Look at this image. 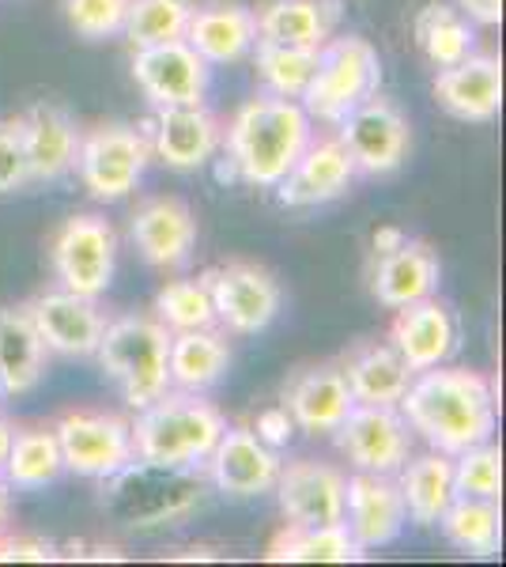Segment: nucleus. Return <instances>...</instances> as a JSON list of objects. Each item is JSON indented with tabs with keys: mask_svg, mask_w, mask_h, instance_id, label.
<instances>
[{
	"mask_svg": "<svg viewBox=\"0 0 506 567\" xmlns=\"http://www.w3.org/2000/svg\"><path fill=\"white\" fill-rule=\"evenodd\" d=\"M397 409L409 420L412 435H420L431 451H443L454 458V454L487 443L495 435L499 393H495V382L481 371L438 363V368L412 374Z\"/></svg>",
	"mask_w": 506,
	"mask_h": 567,
	"instance_id": "nucleus-1",
	"label": "nucleus"
},
{
	"mask_svg": "<svg viewBox=\"0 0 506 567\" xmlns=\"http://www.w3.org/2000/svg\"><path fill=\"white\" fill-rule=\"evenodd\" d=\"M310 141H314V122H310L299 99L257 95L246 106H238V114L224 133V178L231 175L242 186L272 189L296 167V159Z\"/></svg>",
	"mask_w": 506,
	"mask_h": 567,
	"instance_id": "nucleus-2",
	"label": "nucleus"
},
{
	"mask_svg": "<svg viewBox=\"0 0 506 567\" xmlns=\"http://www.w3.org/2000/svg\"><path fill=\"white\" fill-rule=\"evenodd\" d=\"M128 427H133L136 462L167 465V470H205L227 420L211 401H205V393L167 390L136 409V420H128Z\"/></svg>",
	"mask_w": 506,
	"mask_h": 567,
	"instance_id": "nucleus-3",
	"label": "nucleus"
},
{
	"mask_svg": "<svg viewBox=\"0 0 506 567\" xmlns=\"http://www.w3.org/2000/svg\"><path fill=\"white\" fill-rule=\"evenodd\" d=\"M205 503L200 470H167L152 462H128L125 470L103 477L99 507L125 529L178 526Z\"/></svg>",
	"mask_w": 506,
	"mask_h": 567,
	"instance_id": "nucleus-4",
	"label": "nucleus"
},
{
	"mask_svg": "<svg viewBox=\"0 0 506 567\" xmlns=\"http://www.w3.org/2000/svg\"><path fill=\"white\" fill-rule=\"evenodd\" d=\"M99 368L114 382L128 409H144L159 393L171 390V329L155 315H122L106 318L103 341H99Z\"/></svg>",
	"mask_w": 506,
	"mask_h": 567,
	"instance_id": "nucleus-5",
	"label": "nucleus"
},
{
	"mask_svg": "<svg viewBox=\"0 0 506 567\" xmlns=\"http://www.w3.org/2000/svg\"><path fill=\"white\" fill-rule=\"evenodd\" d=\"M379 87H382L379 50L366 39H359V34H333L318 50L314 76H310L299 103L310 114V122L337 125L348 110H355L371 95H379Z\"/></svg>",
	"mask_w": 506,
	"mask_h": 567,
	"instance_id": "nucleus-6",
	"label": "nucleus"
},
{
	"mask_svg": "<svg viewBox=\"0 0 506 567\" xmlns=\"http://www.w3.org/2000/svg\"><path fill=\"white\" fill-rule=\"evenodd\" d=\"M50 265L61 288L76 296L99 299L114 284L117 265V231L106 216L99 213H76L53 231L50 243Z\"/></svg>",
	"mask_w": 506,
	"mask_h": 567,
	"instance_id": "nucleus-7",
	"label": "nucleus"
},
{
	"mask_svg": "<svg viewBox=\"0 0 506 567\" xmlns=\"http://www.w3.org/2000/svg\"><path fill=\"white\" fill-rule=\"evenodd\" d=\"M152 159L148 136L133 125H95L80 133L76 175L95 200H125L141 186Z\"/></svg>",
	"mask_w": 506,
	"mask_h": 567,
	"instance_id": "nucleus-8",
	"label": "nucleus"
},
{
	"mask_svg": "<svg viewBox=\"0 0 506 567\" xmlns=\"http://www.w3.org/2000/svg\"><path fill=\"white\" fill-rule=\"evenodd\" d=\"M53 435L61 446L64 473L87 481H103L136 458L128 420L122 413H106V409H69L53 424Z\"/></svg>",
	"mask_w": 506,
	"mask_h": 567,
	"instance_id": "nucleus-9",
	"label": "nucleus"
},
{
	"mask_svg": "<svg viewBox=\"0 0 506 567\" xmlns=\"http://www.w3.org/2000/svg\"><path fill=\"white\" fill-rule=\"evenodd\" d=\"M216 326L231 337H254L272 326L283 307V291L265 265L254 261H227L205 272Z\"/></svg>",
	"mask_w": 506,
	"mask_h": 567,
	"instance_id": "nucleus-10",
	"label": "nucleus"
},
{
	"mask_svg": "<svg viewBox=\"0 0 506 567\" xmlns=\"http://www.w3.org/2000/svg\"><path fill=\"white\" fill-rule=\"evenodd\" d=\"M337 141L352 155L359 175L382 178L393 175L409 159L412 130H409V117L401 114V106L393 99L371 95L366 103H359L355 110H348L340 117Z\"/></svg>",
	"mask_w": 506,
	"mask_h": 567,
	"instance_id": "nucleus-11",
	"label": "nucleus"
},
{
	"mask_svg": "<svg viewBox=\"0 0 506 567\" xmlns=\"http://www.w3.org/2000/svg\"><path fill=\"white\" fill-rule=\"evenodd\" d=\"M337 451L355 465L359 473H382L393 477L412 454V427L397 405H352L333 432Z\"/></svg>",
	"mask_w": 506,
	"mask_h": 567,
	"instance_id": "nucleus-12",
	"label": "nucleus"
},
{
	"mask_svg": "<svg viewBox=\"0 0 506 567\" xmlns=\"http://www.w3.org/2000/svg\"><path fill=\"white\" fill-rule=\"evenodd\" d=\"M133 80L152 106H193L205 103L211 65L186 39H174L133 50Z\"/></svg>",
	"mask_w": 506,
	"mask_h": 567,
	"instance_id": "nucleus-13",
	"label": "nucleus"
},
{
	"mask_svg": "<svg viewBox=\"0 0 506 567\" xmlns=\"http://www.w3.org/2000/svg\"><path fill=\"white\" fill-rule=\"evenodd\" d=\"M34 329H39L45 352L64 355V360H84L95 355L99 341H103L106 315L99 310L95 299L76 296L69 288H53L42 291L27 303Z\"/></svg>",
	"mask_w": 506,
	"mask_h": 567,
	"instance_id": "nucleus-14",
	"label": "nucleus"
},
{
	"mask_svg": "<svg viewBox=\"0 0 506 567\" xmlns=\"http://www.w3.org/2000/svg\"><path fill=\"white\" fill-rule=\"evenodd\" d=\"M280 515L291 526H337L344 523V473L326 462L299 458L280 465L272 484Z\"/></svg>",
	"mask_w": 506,
	"mask_h": 567,
	"instance_id": "nucleus-15",
	"label": "nucleus"
},
{
	"mask_svg": "<svg viewBox=\"0 0 506 567\" xmlns=\"http://www.w3.org/2000/svg\"><path fill=\"white\" fill-rule=\"evenodd\" d=\"M280 465H283L280 454H276L272 446H265L261 439L254 435V427L235 424V427H224L219 443L211 446L205 470L216 492L235 496V499H254V496L272 492Z\"/></svg>",
	"mask_w": 506,
	"mask_h": 567,
	"instance_id": "nucleus-16",
	"label": "nucleus"
},
{
	"mask_svg": "<svg viewBox=\"0 0 506 567\" xmlns=\"http://www.w3.org/2000/svg\"><path fill=\"white\" fill-rule=\"evenodd\" d=\"M404 526H409V515H404L397 481L359 470L344 477V529L363 553L393 545Z\"/></svg>",
	"mask_w": 506,
	"mask_h": 567,
	"instance_id": "nucleus-17",
	"label": "nucleus"
},
{
	"mask_svg": "<svg viewBox=\"0 0 506 567\" xmlns=\"http://www.w3.org/2000/svg\"><path fill=\"white\" fill-rule=\"evenodd\" d=\"M359 178L352 155L344 152V144L337 136H314V141L302 148L296 167L276 182V200L283 208H318L329 200L344 197Z\"/></svg>",
	"mask_w": 506,
	"mask_h": 567,
	"instance_id": "nucleus-18",
	"label": "nucleus"
},
{
	"mask_svg": "<svg viewBox=\"0 0 506 567\" xmlns=\"http://www.w3.org/2000/svg\"><path fill=\"white\" fill-rule=\"evenodd\" d=\"M152 152L167 163L171 171H200L216 159L224 148V125L205 103L193 106H155L152 122Z\"/></svg>",
	"mask_w": 506,
	"mask_h": 567,
	"instance_id": "nucleus-19",
	"label": "nucleus"
},
{
	"mask_svg": "<svg viewBox=\"0 0 506 567\" xmlns=\"http://www.w3.org/2000/svg\"><path fill=\"white\" fill-rule=\"evenodd\" d=\"M390 344L397 349V355L409 363V371H427L438 363H450V355L462 344L457 333V318L446 303H438L435 296L409 303L401 310H393L390 322Z\"/></svg>",
	"mask_w": 506,
	"mask_h": 567,
	"instance_id": "nucleus-20",
	"label": "nucleus"
},
{
	"mask_svg": "<svg viewBox=\"0 0 506 567\" xmlns=\"http://www.w3.org/2000/svg\"><path fill=\"white\" fill-rule=\"evenodd\" d=\"M435 99L457 122H495L503 110V61L492 53H468L457 65L438 69Z\"/></svg>",
	"mask_w": 506,
	"mask_h": 567,
	"instance_id": "nucleus-21",
	"label": "nucleus"
},
{
	"mask_svg": "<svg viewBox=\"0 0 506 567\" xmlns=\"http://www.w3.org/2000/svg\"><path fill=\"white\" fill-rule=\"evenodd\" d=\"M20 122V141L27 155V175L31 182H64L76 175V148H80V130L61 106L53 103H34Z\"/></svg>",
	"mask_w": 506,
	"mask_h": 567,
	"instance_id": "nucleus-22",
	"label": "nucleus"
},
{
	"mask_svg": "<svg viewBox=\"0 0 506 567\" xmlns=\"http://www.w3.org/2000/svg\"><path fill=\"white\" fill-rule=\"evenodd\" d=\"M128 235H133L141 258L155 269H178L189 261L193 246H197V219L193 208L178 197H152L128 219Z\"/></svg>",
	"mask_w": 506,
	"mask_h": 567,
	"instance_id": "nucleus-23",
	"label": "nucleus"
},
{
	"mask_svg": "<svg viewBox=\"0 0 506 567\" xmlns=\"http://www.w3.org/2000/svg\"><path fill=\"white\" fill-rule=\"evenodd\" d=\"M438 280H443V265L438 254L420 239H404L401 246L385 254H374L371 265V296L385 310H401L409 303L435 296Z\"/></svg>",
	"mask_w": 506,
	"mask_h": 567,
	"instance_id": "nucleus-24",
	"label": "nucleus"
},
{
	"mask_svg": "<svg viewBox=\"0 0 506 567\" xmlns=\"http://www.w3.org/2000/svg\"><path fill=\"white\" fill-rule=\"evenodd\" d=\"M186 42L205 58V65H238L257 45V16L238 0L193 4Z\"/></svg>",
	"mask_w": 506,
	"mask_h": 567,
	"instance_id": "nucleus-25",
	"label": "nucleus"
},
{
	"mask_svg": "<svg viewBox=\"0 0 506 567\" xmlns=\"http://www.w3.org/2000/svg\"><path fill=\"white\" fill-rule=\"evenodd\" d=\"M355 398L344 382V371L333 363L299 371L283 390V409H288L291 424L307 435H333L340 420L352 413Z\"/></svg>",
	"mask_w": 506,
	"mask_h": 567,
	"instance_id": "nucleus-26",
	"label": "nucleus"
},
{
	"mask_svg": "<svg viewBox=\"0 0 506 567\" xmlns=\"http://www.w3.org/2000/svg\"><path fill=\"white\" fill-rule=\"evenodd\" d=\"M340 0H265L257 8V42L296 45V50H321L337 34Z\"/></svg>",
	"mask_w": 506,
	"mask_h": 567,
	"instance_id": "nucleus-27",
	"label": "nucleus"
},
{
	"mask_svg": "<svg viewBox=\"0 0 506 567\" xmlns=\"http://www.w3.org/2000/svg\"><path fill=\"white\" fill-rule=\"evenodd\" d=\"M231 368V344L219 326L208 329H182L171 333V390L182 393H208Z\"/></svg>",
	"mask_w": 506,
	"mask_h": 567,
	"instance_id": "nucleus-28",
	"label": "nucleus"
},
{
	"mask_svg": "<svg viewBox=\"0 0 506 567\" xmlns=\"http://www.w3.org/2000/svg\"><path fill=\"white\" fill-rule=\"evenodd\" d=\"M404 499V515L416 526H435L443 518V511L454 499V458L443 451H423L393 473Z\"/></svg>",
	"mask_w": 506,
	"mask_h": 567,
	"instance_id": "nucleus-29",
	"label": "nucleus"
},
{
	"mask_svg": "<svg viewBox=\"0 0 506 567\" xmlns=\"http://www.w3.org/2000/svg\"><path fill=\"white\" fill-rule=\"evenodd\" d=\"M340 371H344V382L352 390L355 405H397L401 393L412 382L409 363L401 360L390 341L359 344V349L348 352Z\"/></svg>",
	"mask_w": 506,
	"mask_h": 567,
	"instance_id": "nucleus-30",
	"label": "nucleus"
},
{
	"mask_svg": "<svg viewBox=\"0 0 506 567\" xmlns=\"http://www.w3.org/2000/svg\"><path fill=\"white\" fill-rule=\"evenodd\" d=\"M45 352L27 307H0V386L8 398L31 393L45 374Z\"/></svg>",
	"mask_w": 506,
	"mask_h": 567,
	"instance_id": "nucleus-31",
	"label": "nucleus"
},
{
	"mask_svg": "<svg viewBox=\"0 0 506 567\" xmlns=\"http://www.w3.org/2000/svg\"><path fill=\"white\" fill-rule=\"evenodd\" d=\"M435 526L443 529V537L457 548V553L476 556V560H492V556H499V548H503L499 499L454 496Z\"/></svg>",
	"mask_w": 506,
	"mask_h": 567,
	"instance_id": "nucleus-32",
	"label": "nucleus"
},
{
	"mask_svg": "<svg viewBox=\"0 0 506 567\" xmlns=\"http://www.w3.org/2000/svg\"><path fill=\"white\" fill-rule=\"evenodd\" d=\"M412 34H416L420 53L435 69H450L465 61L468 53H476V27L443 0H431V4L420 8L416 20H412Z\"/></svg>",
	"mask_w": 506,
	"mask_h": 567,
	"instance_id": "nucleus-33",
	"label": "nucleus"
},
{
	"mask_svg": "<svg viewBox=\"0 0 506 567\" xmlns=\"http://www.w3.org/2000/svg\"><path fill=\"white\" fill-rule=\"evenodd\" d=\"M363 548L352 542L344 523L337 526H283L269 545L272 564H352L363 560Z\"/></svg>",
	"mask_w": 506,
	"mask_h": 567,
	"instance_id": "nucleus-34",
	"label": "nucleus"
},
{
	"mask_svg": "<svg viewBox=\"0 0 506 567\" xmlns=\"http://www.w3.org/2000/svg\"><path fill=\"white\" fill-rule=\"evenodd\" d=\"M61 473H64V462H61V446H58L53 427H20V432H12L4 477H0L8 488L39 492V488H50Z\"/></svg>",
	"mask_w": 506,
	"mask_h": 567,
	"instance_id": "nucleus-35",
	"label": "nucleus"
},
{
	"mask_svg": "<svg viewBox=\"0 0 506 567\" xmlns=\"http://www.w3.org/2000/svg\"><path fill=\"white\" fill-rule=\"evenodd\" d=\"M250 58H254L261 95H276V99H302V91H307L318 65V50H296V45H276V42H257Z\"/></svg>",
	"mask_w": 506,
	"mask_h": 567,
	"instance_id": "nucleus-36",
	"label": "nucleus"
},
{
	"mask_svg": "<svg viewBox=\"0 0 506 567\" xmlns=\"http://www.w3.org/2000/svg\"><path fill=\"white\" fill-rule=\"evenodd\" d=\"M189 16H193V0H128L122 39L133 50L186 39Z\"/></svg>",
	"mask_w": 506,
	"mask_h": 567,
	"instance_id": "nucleus-37",
	"label": "nucleus"
},
{
	"mask_svg": "<svg viewBox=\"0 0 506 567\" xmlns=\"http://www.w3.org/2000/svg\"><path fill=\"white\" fill-rule=\"evenodd\" d=\"M155 318L171 329H208L216 326V310H211V296L205 277L200 280H167L155 296Z\"/></svg>",
	"mask_w": 506,
	"mask_h": 567,
	"instance_id": "nucleus-38",
	"label": "nucleus"
},
{
	"mask_svg": "<svg viewBox=\"0 0 506 567\" xmlns=\"http://www.w3.org/2000/svg\"><path fill=\"white\" fill-rule=\"evenodd\" d=\"M503 492V451L487 439L454 454V496L499 499Z\"/></svg>",
	"mask_w": 506,
	"mask_h": 567,
	"instance_id": "nucleus-39",
	"label": "nucleus"
},
{
	"mask_svg": "<svg viewBox=\"0 0 506 567\" xmlns=\"http://www.w3.org/2000/svg\"><path fill=\"white\" fill-rule=\"evenodd\" d=\"M64 20L87 42L122 39L128 0H64Z\"/></svg>",
	"mask_w": 506,
	"mask_h": 567,
	"instance_id": "nucleus-40",
	"label": "nucleus"
},
{
	"mask_svg": "<svg viewBox=\"0 0 506 567\" xmlns=\"http://www.w3.org/2000/svg\"><path fill=\"white\" fill-rule=\"evenodd\" d=\"M27 186H31V175H27L20 122H0V197L20 194Z\"/></svg>",
	"mask_w": 506,
	"mask_h": 567,
	"instance_id": "nucleus-41",
	"label": "nucleus"
},
{
	"mask_svg": "<svg viewBox=\"0 0 506 567\" xmlns=\"http://www.w3.org/2000/svg\"><path fill=\"white\" fill-rule=\"evenodd\" d=\"M58 556V548L42 537H27V534H4L0 537V560L12 564V560H31V564H45Z\"/></svg>",
	"mask_w": 506,
	"mask_h": 567,
	"instance_id": "nucleus-42",
	"label": "nucleus"
},
{
	"mask_svg": "<svg viewBox=\"0 0 506 567\" xmlns=\"http://www.w3.org/2000/svg\"><path fill=\"white\" fill-rule=\"evenodd\" d=\"M291 432H296V424H291V416L283 405L265 409V413L257 416V427H254V435L261 439L265 446H272V451H280V446L291 439Z\"/></svg>",
	"mask_w": 506,
	"mask_h": 567,
	"instance_id": "nucleus-43",
	"label": "nucleus"
},
{
	"mask_svg": "<svg viewBox=\"0 0 506 567\" xmlns=\"http://www.w3.org/2000/svg\"><path fill=\"white\" fill-rule=\"evenodd\" d=\"M454 8L465 16L468 23H481V27H499L503 23V0H457Z\"/></svg>",
	"mask_w": 506,
	"mask_h": 567,
	"instance_id": "nucleus-44",
	"label": "nucleus"
},
{
	"mask_svg": "<svg viewBox=\"0 0 506 567\" xmlns=\"http://www.w3.org/2000/svg\"><path fill=\"white\" fill-rule=\"evenodd\" d=\"M371 243H374V254H385V250H393V246L404 243V231L401 227H379Z\"/></svg>",
	"mask_w": 506,
	"mask_h": 567,
	"instance_id": "nucleus-45",
	"label": "nucleus"
},
{
	"mask_svg": "<svg viewBox=\"0 0 506 567\" xmlns=\"http://www.w3.org/2000/svg\"><path fill=\"white\" fill-rule=\"evenodd\" d=\"M8 526H12V488L0 481V537L8 534Z\"/></svg>",
	"mask_w": 506,
	"mask_h": 567,
	"instance_id": "nucleus-46",
	"label": "nucleus"
},
{
	"mask_svg": "<svg viewBox=\"0 0 506 567\" xmlns=\"http://www.w3.org/2000/svg\"><path fill=\"white\" fill-rule=\"evenodd\" d=\"M12 432H16V427L8 424L4 416H0V477H4V462H8V446H12Z\"/></svg>",
	"mask_w": 506,
	"mask_h": 567,
	"instance_id": "nucleus-47",
	"label": "nucleus"
},
{
	"mask_svg": "<svg viewBox=\"0 0 506 567\" xmlns=\"http://www.w3.org/2000/svg\"><path fill=\"white\" fill-rule=\"evenodd\" d=\"M8 398V393H4V386H0V401H4Z\"/></svg>",
	"mask_w": 506,
	"mask_h": 567,
	"instance_id": "nucleus-48",
	"label": "nucleus"
}]
</instances>
